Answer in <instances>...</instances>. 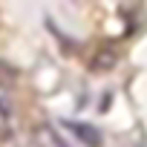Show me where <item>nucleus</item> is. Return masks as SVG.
<instances>
[{
    "label": "nucleus",
    "instance_id": "1",
    "mask_svg": "<svg viewBox=\"0 0 147 147\" xmlns=\"http://www.w3.org/2000/svg\"><path fill=\"white\" fill-rule=\"evenodd\" d=\"M66 130H72V133H75L87 147H101V133L92 127V124H78V121H66L63 124Z\"/></svg>",
    "mask_w": 147,
    "mask_h": 147
},
{
    "label": "nucleus",
    "instance_id": "2",
    "mask_svg": "<svg viewBox=\"0 0 147 147\" xmlns=\"http://www.w3.org/2000/svg\"><path fill=\"white\" fill-rule=\"evenodd\" d=\"M115 61H118L115 49H101V52L92 58V69H95V72H107V69L115 66Z\"/></svg>",
    "mask_w": 147,
    "mask_h": 147
},
{
    "label": "nucleus",
    "instance_id": "3",
    "mask_svg": "<svg viewBox=\"0 0 147 147\" xmlns=\"http://www.w3.org/2000/svg\"><path fill=\"white\" fill-rule=\"evenodd\" d=\"M15 78H18V72L6 63H0V84H15Z\"/></svg>",
    "mask_w": 147,
    "mask_h": 147
},
{
    "label": "nucleus",
    "instance_id": "4",
    "mask_svg": "<svg viewBox=\"0 0 147 147\" xmlns=\"http://www.w3.org/2000/svg\"><path fill=\"white\" fill-rule=\"evenodd\" d=\"M9 118H12V107L0 98V124H3V130H6V124H9Z\"/></svg>",
    "mask_w": 147,
    "mask_h": 147
},
{
    "label": "nucleus",
    "instance_id": "5",
    "mask_svg": "<svg viewBox=\"0 0 147 147\" xmlns=\"http://www.w3.org/2000/svg\"><path fill=\"white\" fill-rule=\"evenodd\" d=\"M49 136H52V144H55V147H72V144H66V141H63L55 130H49Z\"/></svg>",
    "mask_w": 147,
    "mask_h": 147
}]
</instances>
